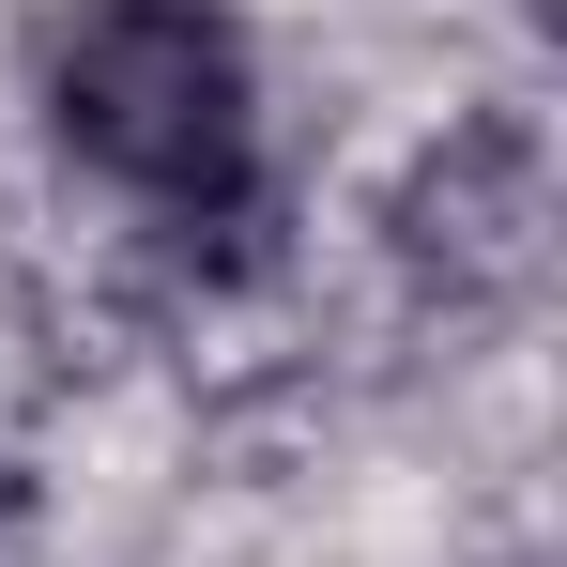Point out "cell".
Here are the masks:
<instances>
[{"label":"cell","mask_w":567,"mask_h":567,"mask_svg":"<svg viewBox=\"0 0 567 567\" xmlns=\"http://www.w3.org/2000/svg\"><path fill=\"white\" fill-rule=\"evenodd\" d=\"M383 246H399V277L430 307H522L537 261H553V169H537V138L522 123H445L399 169V199H383Z\"/></svg>","instance_id":"2"},{"label":"cell","mask_w":567,"mask_h":567,"mask_svg":"<svg viewBox=\"0 0 567 567\" xmlns=\"http://www.w3.org/2000/svg\"><path fill=\"white\" fill-rule=\"evenodd\" d=\"M47 138L93 185L154 199L169 230L246 215L261 169V62L230 0H62L47 16Z\"/></svg>","instance_id":"1"},{"label":"cell","mask_w":567,"mask_h":567,"mask_svg":"<svg viewBox=\"0 0 567 567\" xmlns=\"http://www.w3.org/2000/svg\"><path fill=\"white\" fill-rule=\"evenodd\" d=\"M16 506H31V475H16V461H0V537H16Z\"/></svg>","instance_id":"3"}]
</instances>
